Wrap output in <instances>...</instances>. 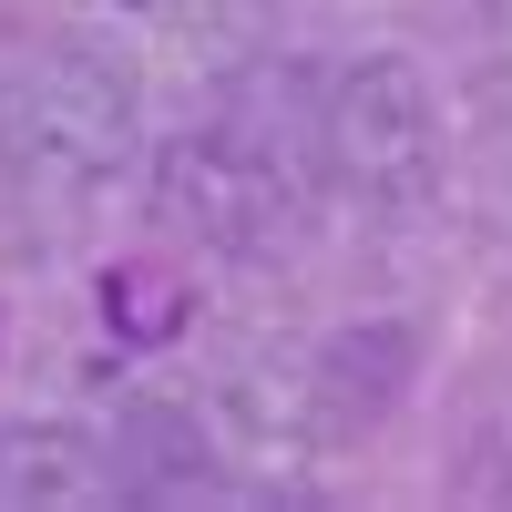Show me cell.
<instances>
[{
  "label": "cell",
  "instance_id": "7a4b0ae2",
  "mask_svg": "<svg viewBox=\"0 0 512 512\" xmlns=\"http://www.w3.org/2000/svg\"><path fill=\"white\" fill-rule=\"evenodd\" d=\"M318 175L359 216H431L451 185V123L410 52H349L318 72Z\"/></svg>",
  "mask_w": 512,
  "mask_h": 512
},
{
  "label": "cell",
  "instance_id": "5b68a950",
  "mask_svg": "<svg viewBox=\"0 0 512 512\" xmlns=\"http://www.w3.org/2000/svg\"><path fill=\"white\" fill-rule=\"evenodd\" d=\"M103 461H113V492L123 502H164V492H216L226 461H216V431L205 410L164 400V390H134L103 431Z\"/></svg>",
  "mask_w": 512,
  "mask_h": 512
},
{
  "label": "cell",
  "instance_id": "3957f363",
  "mask_svg": "<svg viewBox=\"0 0 512 512\" xmlns=\"http://www.w3.org/2000/svg\"><path fill=\"white\" fill-rule=\"evenodd\" d=\"M144 205L164 236H185L195 256H267L277 226L297 216V195L256 164L226 123H195V134H164L144 164Z\"/></svg>",
  "mask_w": 512,
  "mask_h": 512
},
{
  "label": "cell",
  "instance_id": "8992f818",
  "mask_svg": "<svg viewBox=\"0 0 512 512\" xmlns=\"http://www.w3.org/2000/svg\"><path fill=\"white\" fill-rule=\"evenodd\" d=\"M216 123L267 164L297 205H308V185H318V72L308 62H246L226 82V113Z\"/></svg>",
  "mask_w": 512,
  "mask_h": 512
},
{
  "label": "cell",
  "instance_id": "52a82bcc",
  "mask_svg": "<svg viewBox=\"0 0 512 512\" xmlns=\"http://www.w3.org/2000/svg\"><path fill=\"white\" fill-rule=\"evenodd\" d=\"M82 502H123L103 431L72 420H0V512H82Z\"/></svg>",
  "mask_w": 512,
  "mask_h": 512
},
{
  "label": "cell",
  "instance_id": "6da1fadb",
  "mask_svg": "<svg viewBox=\"0 0 512 512\" xmlns=\"http://www.w3.org/2000/svg\"><path fill=\"white\" fill-rule=\"evenodd\" d=\"M144 154V82L103 41H31L0 72V175L31 195H103Z\"/></svg>",
  "mask_w": 512,
  "mask_h": 512
},
{
  "label": "cell",
  "instance_id": "ba28073f",
  "mask_svg": "<svg viewBox=\"0 0 512 512\" xmlns=\"http://www.w3.org/2000/svg\"><path fill=\"white\" fill-rule=\"evenodd\" d=\"M123 21H144L154 41H175V52H216V62H236L246 41H256V21H267V0H113Z\"/></svg>",
  "mask_w": 512,
  "mask_h": 512
},
{
  "label": "cell",
  "instance_id": "277c9868",
  "mask_svg": "<svg viewBox=\"0 0 512 512\" xmlns=\"http://www.w3.org/2000/svg\"><path fill=\"white\" fill-rule=\"evenodd\" d=\"M308 431L318 441H369L379 420H400L410 379H420V328L410 318H349L308 349Z\"/></svg>",
  "mask_w": 512,
  "mask_h": 512
}]
</instances>
